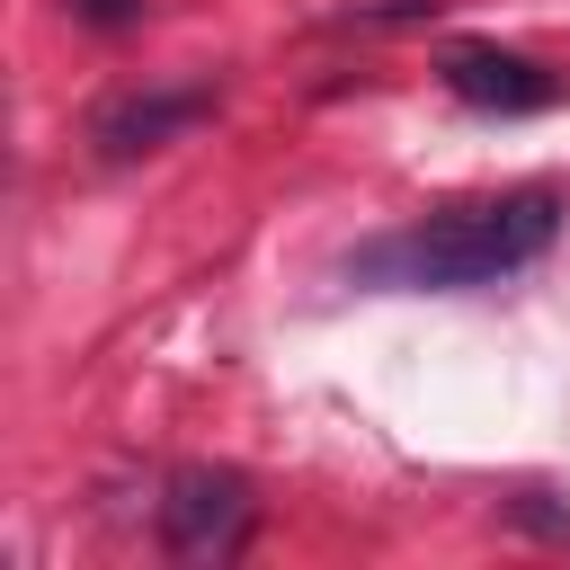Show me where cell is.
I'll return each mask as SVG.
<instances>
[{
    "instance_id": "2",
    "label": "cell",
    "mask_w": 570,
    "mask_h": 570,
    "mask_svg": "<svg viewBox=\"0 0 570 570\" xmlns=\"http://www.w3.org/2000/svg\"><path fill=\"white\" fill-rule=\"evenodd\" d=\"M249 525H258V499H249L240 472L187 463V472L160 481V543H169L178 561H232V552L249 543Z\"/></svg>"
},
{
    "instance_id": "3",
    "label": "cell",
    "mask_w": 570,
    "mask_h": 570,
    "mask_svg": "<svg viewBox=\"0 0 570 570\" xmlns=\"http://www.w3.org/2000/svg\"><path fill=\"white\" fill-rule=\"evenodd\" d=\"M205 116H214V80L125 89V98H107V107L89 116V142H98V160H142V151H160L169 134H187V125H205Z\"/></svg>"
},
{
    "instance_id": "4",
    "label": "cell",
    "mask_w": 570,
    "mask_h": 570,
    "mask_svg": "<svg viewBox=\"0 0 570 570\" xmlns=\"http://www.w3.org/2000/svg\"><path fill=\"white\" fill-rule=\"evenodd\" d=\"M436 71H445V89H454L463 107H481V116H534V107L561 98V71H543V62H525V53H499V45H454Z\"/></svg>"
},
{
    "instance_id": "1",
    "label": "cell",
    "mask_w": 570,
    "mask_h": 570,
    "mask_svg": "<svg viewBox=\"0 0 570 570\" xmlns=\"http://www.w3.org/2000/svg\"><path fill=\"white\" fill-rule=\"evenodd\" d=\"M561 232V196L552 187H508L481 205H445L392 240H374L356 258L365 285H428V294H463V285H499L517 267H534Z\"/></svg>"
},
{
    "instance_id": "5",
    "label": "cell",
    "mask_w": 570,
    "mask_h": 570,
    "mask_svg": "<svg viewBox=\"0 0 570 570\" xmlns=\"http://www.w3.org/2000/svg\"><path fill=\"white\" fill-rule=\"evenodd\" d=\"M71 9H80L89 27H134V18H142V0H71Z\"/></svg>"
}]
</instances>
